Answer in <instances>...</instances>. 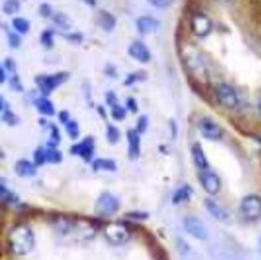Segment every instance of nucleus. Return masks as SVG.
<instances>
[{"label": "nucleus", "mask_w": 261, "mask_h": 260, "mask_svg": "<svg viewBox=\"0 0 261 260\" xmlns=\"http://www.w3.org/2000/svg\"><path fill=\"white\" fill-rule=\"evenodd\" d=\"M103 235L107 241L111 242L112 245H124L132 238V230L123 223L113 222L109 223L103 228Z\"/></svg>", "instance_id": "39448f33"}, {"label": "nucleus", "mask_w": 261, "mask_h": 260, "mask_svg": "<svg viewBox=\"0 0 261 260\" xmlns=\"http://www.w3.org/2000/svg\"><path fill=\"white\" fill-rule=\"evenodd\" d=\"M199 178L200 185H201L202 189L205 191L207 194L210 195H217L222 189V181H220V177L217 175L216 172L211 171V170H201L199 172Z\"/></svg>", "instance_id": "6e6552de"}, {"label": "nucleus", "mask_w": 261, "mask_h": 260, "mask_svg": "<svg viewBox=\"0 0 261 260\" xmlns=\"http://www.w3.org/2000/svg\"><path fill=\"white\" fill-rule=\"evenodd\" d=\"M105 72L107 76H113V77H117V72H116V68L113 65H107L105 69Z\"/></svg>", "instance_id": "49530a36"}, {"label": "nucleus", "mask_w": 261, "mask_h": 260, "mask_svg": "<svg viewBox=\"0 0 261 260\" xmlns=\"http://www.w3.org/2000/svg\"><path fill=\"white\" fill-rule=\"evenodd\" d=\"M106 139H107V141L111 143V145H116V143L118 142L119 139H120L119 129L117 128L116 125H112V124L107 125Z\"/></svg>", "instance_id": "bb28decb"}, {"label": "nucleus", "mask_w": 261, "mask_h": 260, "mask_svg": "<svg viewBox=\"0 0 261 260\" xmlns=\"http://www.w3.org/2000/svg\"><path fill=\"white\" fill-rule=\"evenodd\" d=\"M257 111H259L261 116V96L259 98V100H257Z\"/></svg>", "instance_id": "603ef678"}, {"label": "nucleus", "mask_w": 261, "mask_h": 260, "mask_svg": "<svg viewBox=\"0 0 261 260\" xmlns=\"http://www.w3.org/2000/svg\"><path fill=\"white\" fill-rule=\"evenodd\" d=\"M170 126H171V132H172V138L175 139L177 135V124L175 121H170Z\"/></svg>", "instance_id": "09e8293b"}, {"label": "nucleus", "mask_w": 261, "mask_h": 260, "mask_svg": "<svg viewBox=\"0 0 261 260\" xmlns=\"http://www.w3.org/2000/svg\"><path fill=\"white\" fill-rule=\"evenodd\" d=\"M69 79V72L66 71H60L57 74L52 75H39L35 77V83L38 86L39 91L41 92L43 96H47L58 88L59 86H62L66 80Z\"/></svg>", "instance_id": "20e7f679"}, {"label": "nucleus", "mask_w": 261, "mask_h": 260, "mask_svg": "<svg viewBox=\"0 0 261 260\" xmlns=\"http://www.w3.org/2000/svg\"><path fill=\"white\" fill-rule=\"evenodd\" d=\"M148 3L156 9H167L175 3V0H148Z\"/></svg>", "instance_id": "e433bc0d"}, {"label": "nucleus", "mask_w": 261, "mask_h": 260, "mask_svg": "<svg viewBox=\"0 0 261 260\" xmlns=\"http://www.w3.org/2000/svg\"><path fill=\"white\" fill-rule=\"evenodd\" d=\"M49 129H51V138L48 141V147H57L58 143L60 142V133L58 126L56 124H49Z\"/></svg>", "instance_id": "473e14b6"}, {"label": "nucleus", "mask_w": 261, "mask_h": 260, "mask_svg": "<svg viewBox=\"0 0 261 260\" xmlns=\"http://www.w3.org/2000/svg\"><path fill=\"white\" fill-rule=\"evenodd\" d=\"M126 216L130 217V218L139 219V221H143V219L148 218V213L147 212H129Z\"/></svg>", "instance_id": "37998d69"}, {"label": "nucleus", "mask_w": 261, "mask_h": 260, "mask_svg": "<svg viewBox=\"0 0 261 260\" xmlns=\"http://www.w3.org/2000/svg\"><path fill=\"white\" fill-rule=\"evenodd\" d=\"M214 99L224 109L233 110L239 105V95L236 89L226 82H220L214 88Z\"/></svg>", "instance_id": "f03ea898"}, {"label": "nucleus", "mask_w": 261, "mask_h": 260, "mask_svg": "<svg viewBox=\"0 0 261 260\" xmlns=\"http://www.w3.org/2000/svg\"><path fill=\"white\" fill-rule=\"evenodd\" d=\"M40 42L46 49H51L55 46V33L51 29H46L40 34Z\"/></svg>", "instance_id": "b1692460"}, {"label": "nucleus", "mask_w": 261, "mask_h": 260, "mask_svg": "<svg viewBox=\"0 0 261 260\" xmlns=\"http://www.w3.org/2000/svg\"><path fill=\"white\" fill-rule=\"evenodd\" d=\"M193 196V188L188 185L179 187L172 195V202L175 205L183 204V202L189 201Z\"/></svg>", "instance_id": "aec40b11"}, {"label": "nucleus", "mask_w": 261, "mask_h": 260, "mask_svg": "<svg viewBox=\"0 0 261 260\" xmlns=\"http://www.w3.org/2000/svg\"><path fill=\"white\" fill-rule=\"evenodd\" d=\"M147 71L145 70H137L135 72H132V74H129L126 76L125 81H124V85L126 87H130L133 85H135L137 82H143L147 80Z\"/></svg>", "instance_id": "5701e85b"}, {"label": "nucleus", "mask_w": 261, "mask_h": 260, "mask_svg": "<svg viewBox=\"0 0 261 260\" xmlns=\"http://www.w3.org/2000/svg\"><path fill=\"white\" fill-rule=\"evenodd\" d=\"M199 130L203 138L210 140V141H220L224 136L222 126L211 117H202L200 119Z\"/></svg>", "instance_id": "1a4fd4ad"}, {"label": "nucleus", "mask_w": 261, "mask_h": 260, "mask_svg": "<svg viewBox=\"0 0 261 260\" xmlns=\"http://www.w3.org/2000/svg\"><path fill=\"white\" fill-rule=\"evenodd\" d=\"M95 22L96 24L106 33L113 32V29L116 28L117 24V19L115 16H113L111 12L106 11V10H99V11L96 12Z\"/></svg>", "instance_id": "2eb2a0df"}, {"label": "nucleus", "mask_w": 261, "mask_h": 260, "mask_svg": "<svg viewBox=\"0 0 261 260\" xmlns=\"http://www.w3.org/2000/svg\"><path fill=\"white\" fill-rule=\"evenodd\" d=\"M159 19H156L152 16H142V17L137 18L136 21V29L141 35H148L155 33L160 28Z\"/></svg>", "instance_id": "4468645a"}, {"label": "nucleus", "mask_w": 261, "mask_h": 260, "mask_svg": "<svg viewBox=\"0 0 261 260\" xmlns=\"http://www.w3.org/2000/svg\"><path fill=\"white\" fill-rule=\"evenodd\" d=\"M83 2H85L86 4L89 6H94L96 4V0H83Z\"/></svg>", "instance_id": "3c124183"}, {"label": "nucleus", "mask_w": 261, "mask_h": 260, "mask_svg": "<svg viewBox=\"0 0 261 260\" xmlns=\"http://www.w3.org/2000/svg\"><path fill=\"white\" fill-rule=\"evenodd\" d=\"M39 15L43 18H48L49 16L52 15V8L48 3H42L41 5L39 6Z\"/></svg>", "instance_id": "58836bf2"}, {"label": "nucleus", "mask_w": 261, "mask_h": 260, "mask_svg": "<svg viewBox=\"0 0 261 260\" xmlns=\"http://www.w3.org/2000/svg\"><path fill=\"white\" fill-rule=\"evenodd\" d=\"M148 117H147L146 115H142L140 116L139 119H137V123H136V130L140 133V134H143V133H146L147 128H148Z\"/></svg>", "instance_id": "c9c22d12"}, {"label": "nucleus", "mask_w": 261, "mask_h": 260, "mask_svg": "<svg viewBox=\"0 0 261 260\" xmlns=\"http://www.w3.org/2000/svg\"><path fill=\"white\" fill-rule=\"evenodd\" d=\"M128 55L132 57L133 59H135L136 62L139 63H148L152 58V55H150V51L148 47L140 40H135L129 45L128 47Z\"/></svg>", "instance_id": "f8f14e48"}, {"label": "nucleus", "mask_w": 261, "mask_h": 260, "mask_svg": "<svg viewBox=\"0 0 261 260\" xmlns=\"http://www.w3.org/2000/svg\"><path fill=\"white\" fill-rule=\"evenodd\" d=\"M126 109H128L132 113H136L139 111V104H137L135 98L129 96V98L126 99Z\"/></svg>", "instance_id": "ea45409f"}, {"label": "nucleus", "mask_w": 261, "mask_h": 260, "mask_svg": "<svg viewBox=\"0 0 261 260\" xmlns=\"http://www.w3.org/2000/svg\"><path fill=\"white\" fill-rule=\"evenodd\" d=\"M53 22H55L59 28L65 29V31H68V29H70V27H71V19H70L65 13L62 12L56 13V15L53 16Z\"/></svg>", "instance_id": "a878e982"}, {"label": "nucleus", "mask_w": 261, "mask_h": 260, "mask_svg": "<svg viewBox=\"0 0 261 260\" xmlns=\"http://www.w3.org/2000/svg\"><path fill=\"white\" fill-rule=\"evenodd\" d=\"M2 119L8 125H16L18 123V117L13 113L10 108H6L2 111Z\"/></svg>", "instance_id": "c85d7f7f"}, {"label": "nucleus", "mask_w": 261, "mask_h": 260, "mask_svg": "<svg viewBox=\"0 0 261 260\" xmlns=\"http://www.w3.org/2000/svg\"><path fill=\"white\" fill-rule=\"evenodd\" d=\"M94 138L92 136H87L82 140L81 142L76 143V145L71 146L70 148V153L73 155H77L80 158H82L85 162H90L93 158V154H94Z\"/></svg>", "instance_id": "9b49d317"}, {"label": "nucleus", "mask_w": 261, "mask_h": 260, "mask_svg": "<svg viewBox=\"0 0 261 260\" xmlns=\"http://www.w3.org/2000/svg\"><path fill=\"white\" fill-rule=\"evenodd\" d=\"M119 200L111 193H102L95 201V213L101 217H110L119 210Z\"/></svg>", "instance_id": "0eeeda50"}, {"label": "nucleus", "mask_w": 261, "mask_h": 260, "mask_svg": "<svg viewBox=\"0 0 261 260\" xmlns=\"http://www.w3.org/2000/svg\"><path fill=\"white\" fill-rule=\"evenodd\" d=\"M65 129L70 139L76 140L80 136V126H79V123L76 121H69L65 124Z\"/></svg>", "instance_id": "2f4dec72"}, {"label": "nucleus", "mask_w": 261, "mask_h": 260, "mask_svg": "<svg viewBox=\"0 0 261 260\" xmlns=\"http://www.w3.org/2000/svg\"><path fill=\"white\" fill-rule=\"evenodd\" d=\"M6 72L8 71H6L4 66L2 65V68H0V82L2 83H4L6 81Z\"/></svg>", "instance_id": "de8ad7c7"}, {"label": "nucleus", "mask_w": 261, "mask_h": 260, "mask_svg": "<svg viewBox=\"0 0 261 260\" xmlns=\"http://www.w3.org/2000/svg\"><path fill=\"white\" fill-rule=\"evenodd\" d=\"M241 216L247 222H256L261 218V196L257 194H248L241 200Z\"/></svg>", "instance_id": "7ed1b4c3"}, {"label": "nucleus", "mask_w": 261, "mask_h": 260, "mask_svg": "<svg viewBox=\"0 0 261 260\" xmlns=\"http://www.w3.org/2000/svg\"><path fill=\"white\" fill-rule=\"evenodd\" d=\"M35 106L38 109V111L41 113L42 116H47V117H52L55 116L56 109L55 105L52 104V101L49 100L47 96H40L35 100Z\"/></svg>", "instance_id": "6ab92c4d"}, {"label": "nucleus", "mask_w": 261, "mask_h": 260, "mask_svg": "<svg viewBox=\"0 0 261 260\" xmlns=\"http://www.w3.org/2000/svg\"><path fill=\"white\" fill-rule=\"evenodd\" d=\"M106 102L110 106H111V108H112L113 105L118 104V98H117V95H116L115 92H107V94H106Z\"/></svg>", "instance_id": "79ce46f5"}, {"label": "nucleus", "mask_w": 261, "mask_h": 260, "mask_svg": "<svg viewBox=\"0 0 261 260\" xmlns=\"http://www.w3.org/2000/svg\"><path fill=\"white\" fill-rule=\"evenodd\" d=\"M183 225L186 231L194 239L201 240V241L208 239V230L201 219L197 218V217L187 216L183 221Z\"/></svg>", "instance_id": "9d476101"}, {"label": "nucleus", "mask_w": 261, "mask_h": 260, "mask_svg": "<svg viewBox=\"0 0 261 260\" xmlns=\"http://www.w3.org/2000/svg\"><path fill=\"white\" fill-rule=\"evenodd\" d=\"M62 161H63V154L62 152L57 149V147L47 148V163H51V164H59Z\"/></svg>", "instance_id": "7c9ffc66"}, {"label": "nucleus", "mask_w": 261, "mask_h": 260, "mask_svg": "<svg viewBox=\"0 0 261 260\" xmlns=\"http://www.w3.org/2000/svg\"><path fill=\"white\" fill-rule=\"evenodd\" d=\"M21 9V2L19 0H5L3 4V11L6 15H15Z\"/></svg>", "instance_id": "393cba45"}, {"label": "nucleus", "mask_w": 261, "mask_h": 260, "mask_svg": "<svg viewBox=\"0 0 261 260\" xmlns=\"http://www.w3.org/2000/svg\"><path fill=\"white\" fill-rule=\"evenodd\" d=\"M203 202H205L206 210L214 219H217V221L219 222H226L227 219H229V213H227L222 206L217 204L214 200L207 198L203 200Z\"/></svg>", "instance_id": "f3484780"}, {"label": "nucleus", "mask_w": 261, "mask_h": 260, "mask_svg": "<svg viewBox=\"0 0 261 260\" xmlns=\"http://www.w3.org/2000/svg\"><path fill=\"white\" fill-rule=\"evenodd\" d=\"M189 28L197 38H206L213 29V23L208 16L201 11L190 13Z\"/></svg>", "instance_id": "423d86ee"}, {"label": "nucleus", "mask_w": 261, "mask_h": 260, "mask_svg": "<svg viewBox=\"0 0 261 260\" xmlns=\"http://www.w3.org/2000/svg\"><path fill=\"white\" fill-rule=\"evenodd\" d=\"M217 2L224 3V4H225V3H230V2H231V0H217Z\"/></svg>", "instance_id": "864d4df0"}, {"label": "nucleus", "mask_w": 261, "mask_h": 260, "mask_svg": "<svg viewBox=\"0 0 261 260\" xmlns=\"http://www.w3.org/2000/svg\"><path fill=\"white\" fill-rule=\"evenodd\" d=\"M92 168L94 171H116L117 164L113 159L107 158H98L93 162Z\"/></svg>", "instance_id": "412c9836"}, {"label": "nucleus", "mask_w": 261, "mask_h": 260, "mask_svg": "<svg viewBox=\"0 0 261 260\" xmlns=\"http://www.w3.org/2000/svg\"><path fill=\"white\" fill-rule=\"evenodd\" d=\"M3 66H4L6 71L10 72L11 75L16 74V69H17V66H16V63H15V61H13V59L8 58L4 62V65H3Z\"/></svg>", "instance_id": "a19ab883"}, {"label": "nucleus", "mask_w": 261, "mask_h": 260, "mask_svg": "<svg viewBox=\"0 0 261 260\" xmlns=\"http://www.w3.org/2000/svg\"><path fill=\"white\" fill-rule=\"evenodd\" d=\"M9 249L16 255H25L33 251L35 246V236L33 230L25 224L16 225L8 235Z\"/></svg>", "instance_id": "f257e3e1"}, {"label": "nucleus", "mask_w": 261, "mask_h": 260, "mask_svg": "<svg viewBox=\"0 0 261 260\" xmlns=\"http://www.w3.org/2000/svg\"><path fill=\"white\" fill-rule=\"evenodd\" d=\"M15 171L19 177H33L36 175V165L27 159H21L16 163Z\"/></svg>", "instance_id": "a211bd4d"}, {"label": "nucleus", "mask_w": 261, "mask_h": 260, "mask_svg": "<svg viewBox=\"0 0 261 260\" xmlns=\"http://www.w3.org/2000/svg\"><path fill=\"white\" fill-rule=\"evenodd\" d=\"M0 195H2L3 201L8 202V204H15L18 200V196L15 193L9 191V188H6L4 185L0 186Z\"/></svg>", "instance_id": "cd10ccee"}, {"label": "nucleus", "mask_w": 261, "mask_h": 260, "mask_svg": "<svg viewBox=\"0 0 261 260\" xmlns=\"http://www.w3.org/2000/svg\"><path fill=\"white\" fill-rule=\"evenodd\" d=\"M190 152H192V158H193L194 164H195V166L200 170V171H201V170L210 169L208 159H207L205 151H203L202 146L200 145L199 142L194 143L192 146V149H190Z\"/></svg>", "instance_id": "dca6fc26"}, {"label": "nucleus", "mask_w": 261, "mask_h": 260, "mask_svg": "<svg viewBox=\"0 0 261 260\" xmlns=\"http://www.w3.org/2000/svg\"><path fill=\"white\" fill-rule=\"evenodd\" d=\"M8 42L11 48H18L22 43V39L16 32H9L8 33Z\"/></svg>", "instance_id": "f704fd0d"}, {"label": "nucleus", "mask_w": 261, "mask_h": 260, "mask_svg": "<svg viewBox=\"0 0 261 260\" xmlns=\"http://www.w3.org/2000/svg\"><path fill=\"white\" fill-rule=\"evenodd\" d=\"M12 27L18 34H28L30 31V22L28 19L22 18V17H16L12 19Z\"/></svg>", "instance_id": "4be33fe9"}, {"label": "nucleus", "mask_w": 261, "mask_h": 260, "mask_svg": "<svg viewBox=\"0 0 261 260\" xmlns=\"http://www.w3.org/2000/svg\"><path fill=\"white\" fill-rule=\"evenodd\" d=\"M111 116L116 121H123L126 117V110L119 104H116L111 108Z\"/></svg>", "instance_id": "72a5a7b5"}, {"label": "nucleus", "mask_w": 261, "mask_h": 260, "mask_svg": "<svg viewBox=\"0 0 261 260\" xmlns=\"http://www.w3.org/2000/svg\"><path fill=\"white\" fill-rule=\"evenodd\" d=\"M10 87L16 92H22L23 91V85L21 82V79L17 74H13L10 79Z\"/></svg>", "instance_id": "4c0bfd02"}, {"label": "nucleus", "mask_w": 261, "mask_h": 260, "mask_svg": "<svg viewBox=\"0 0 261 260\" xmlns=\"http://www.w3.org/2000/svg\"><path fill=\"white\" fill-rule=\"evenodd\" d=\"M66 38H68V40H70L71 42H75V43H80L83 40V36L81 34H79V33H76V34L66 35Z\"/></svg>", "instance_id": "a18cd8bd"}, {"label": "nucleus", "mask_w": 261, "mask_h": 260, "mask_svg": "<svg viewBox=\"0 0 261 260\" xmlns=\"http://www.w3.org/2000/svg\"><path fill=\"white\" fill-rule=\"evenodd\" d=\"M259 251H260V253H261V238H260V240H259Z\"/></svg>", "instance_id": "5fc2aeb1"}, {"label": "nucleus", "mask_w": 261, "mask_h": 260, "mask_svg": "<svg viewBox=\"0 0 261 260\" xmlns=\"http://www.w3.org/2000/svg\"><path fill=\"white\" fill-rule=\"evenodd\" d=\"M47 162V149L43 147H38L34 152V164L36 166H41Z\"/></svg>", "instance_id": "c756f323"}, {"label": "nucleus", "mask_w": 261, "mask_h": 260, "mask_svg": "<svg viewBox=\"0 0 261 260\" xmlns=\"http://www.w3.org/2000/svg\"><path fill=\"white\" fill-rule=\"evenodd\" d=\"M98 112H99V115L101 116L102 118H106V111H105V109L102 108V106H99V108H98Z\"/></svg>", "instance_id": "8fccbe9b"}, {"label": "nucleus", "mask_w": 261, "mask_h": 260, "mask_svg": "<svg viewBox=\"0 0 261 260\" xmlns=\"http://www.w3.org/2000/svg\"><path fill=\"white\" fill-rule=\"evenodd\" d=\"M126 139H128L129 159L135 161L141 154V134L136 129H129L126 132Z\"/></svg>", "instance_id": "ddd939ff"}, {"label": "nucleus", "mask_w": 261, "mask_h": 260, "mask_svg": "<svg viewBox=\"0 0 261 260\" xmlns=\"http://www.w3.org/2000/svg\"><path fill=\"white\" fill-rule=\"evenodd\" d=\"M58 118H59L60 123H63V124H64V125H65L66 123H68L69 121H71V119H70V115H69L68 111H60Z\"/></svg>", "instance_id": "c03bdc74"}]
</instances>
